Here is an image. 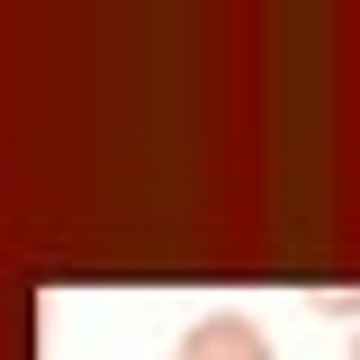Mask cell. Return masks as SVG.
I'll return each instance as SVG.
<instances>
[{
	"label": "cell",
	"instance_id": "obj_1",
	"mask_svg": "<svg viewBox=\"0 0 360 360\" xmlns=\"http://www.w3.org/2000/svg\"><path fill=\"white\" fill-rule=\"evenodd\" d=\"M172 360H270V333H262V315H243V307H207L172 342Z\"/></svg>",
	"mask_w": 360,
	"mask_h": 360
},
{
	"label": "cell",
	"instance_id": "obj_2",
	"mask_svg": "<svg viewBox=\"0 0 360 360\" xmlns=\"http://www.w3.org/2000/svg\"><path fill=\"white\" fill-rule=\"evenodd\" d=\"M315 307L324 315H360V288H315Z\"/></svg>",
	"mask_w": 360,
	"mask_h": 360
},
{
	"label": "cell",
	"instance_id": "obj_3",
	"mask_svg": "<svg viewBox=\"0 0 360 360\" xmlns=\"http://www.w3.org/2000/svg\"><path fill=\"white\" fill-rule=\"evenodd\" d=\"M352 360H360V333H352Z\"/></svg>",
	"mask_w": 360,
	"mask_h": 360
}]
</instances>
